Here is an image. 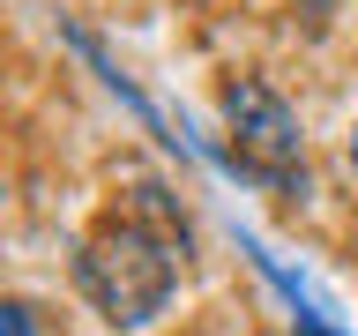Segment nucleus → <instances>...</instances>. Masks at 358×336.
Masks as SVG:
<instances>
[{"label":"nucleus","mask_w":358,"mask_h":336,"mask_svg":"<svg viewBox=\"0 0 358 336\" xmlns=\"http://www.w3.org/2000/svg\"><path fill=\"white\" fill-rule=\"evenodd\" d=\"M343 164H351V187H358V120L343 127Z\"/></svg>","instance_id":"nucleus-5"},{"label":"nucleus","mask_w":358,"mask_h":336,"mask_svg":"<svg viewBox=\"0 0 358 336\" xmlns=\"http://www.w3.org/2000/svg\"><path fill=\"white\" fill-rule=\"evenodd\" d=\"M179 284H187V217L157 195H134L120 209L90 224L75 239V291L90 299V314L120 336H142L172 314Z\"/></svg>","instance_id":"nucleus-1"},{"label":"nucleus","mask_w":358,"mask_h":336,"mask_svg":"<svg viewBox=\"0 0 358 336\" xmlns=\"http://www.w3.org/2000/svg\"><path fill=\"white\" fill-rule=\"evenodd\" d=\"M299 8H306V22H313V30H321V22L336 15V0H299Z\"/></svg>","instance_id":"nucleus-6"},{"label":"nucleus","mask_w":358,"mask_h":336,"mask_svg":"<svg viewBox=\"0 0 358 336\" xmlns=\"http://www.w3.org/2000/svg\"><path fill=\"white\" fill-rule=\"evenodd\" d=\"M0 336H38V307L30 299H0Z\"/></svg>","instance_id":"nucleus-4"},{"label":"nucleus","mask_w":358,"mask_h":336,"mask_svg":"<svg viewBox=\"0 0 358 336\" xmlns=\"http://www.w3.org/2000/svg\"><path fill=\"white\" fill-rule=\"evenodd\" d=\"M246 254H254V269H262L268 284H276V291L291 299V329H299V336H343L336 307H329V299H321V291L306 284V276H299V269H284L276 254H268V246H254V239H246Z\"/></svg>","instance_id":"nucleus-3"},{"label":"nucleus","mask_w":358,"mask_h":336,"mask_svg":"<svg viewBox=\"0 0 358 336\" xmlns=\"http://www.w3.org/2000/svg\"><path fill=\"white\" fill-rule=\"evenodd\" d=\"M217 112H224V164H231L254 195L299 209V202L313 195L306 120H299V105H291L268 75H231L224 97H217Z\"/></svg>","instance_id":"nucleus-2"}]
</instances>
